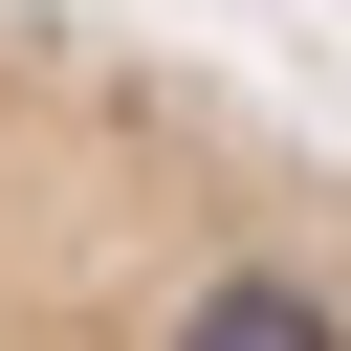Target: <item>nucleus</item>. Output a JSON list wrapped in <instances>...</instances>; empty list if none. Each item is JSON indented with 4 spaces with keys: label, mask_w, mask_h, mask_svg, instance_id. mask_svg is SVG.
Masks as SVG:
<instances>
[{
    "label": "nucleus",
    "mask_w": 351,
    "mask_h": 351,
    "mask_svg": "<svg viewBox=\"0 0 351 351\" xmlns=\"http://www.w3.org/2000/svg\"><path fill=\"white\" fill-rule=\"evenodd\" d=\"M0 351H351V176L0 0Z\"/></svg>",
    "instance_id": "f257e3e1"
}]
</instances>
